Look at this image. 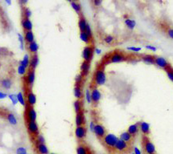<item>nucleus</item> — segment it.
<instances>
[{"label": "nucleus", "mask_w": 173, "mask_h": 154, "mask_svg": "<svg viewBox=\"0 0 173 154\" xmlns=\"http://www.w3.org/2000/svg\"><path fill=\"white\" fill-rule=\"evenodd\" d=\"M106 80H107V77H106L104 68L101 67V68H97L96 70L94 76H93V81H94L95 86L99 87L104 85L106 83Z\"/></svg>", "instance_id": "1"}, {"label": "nucleus", "mask_w": 173, "mask_h": 154, "mask_svg": "<svg viewBox=\"0 0 173 154\" xmlns=\"http://www.w3.org/2000/svg\"><path fill=\"white\" fill-rule=\"evenodd\" d=\"M142 146L145 154H155L156 149H155V145L153 142L150 141V139L148 136H143L142 138Z\"/></svg>", "instance_id": "2"}, {"label": "nucleus", "mask_w": 173, "mask_h": 154, "mask_svg": "<svg viewBox=\"0 0 173 154\" xmlns=\"http://www.w3.org/2000/svg\"><path fill=\"white\" fill-rule=\"evenodd\" d=\"M119 137L113 133H107L104 138L101 140L105 147L109 149H114L117 141H119Z\"/></svg>", "instance_id": "3"}, {"label": "nucleus", "mask_w": 173, "mask_h": 154, "mask_svg": "<svg viewBox=\"0 0 173 154\" xmlns=\"http://www.w3.org/2000/svg\"><path fill=\"white\" fill-rule=\"evenodd\" d=\"M127 59V56L121 51H114L113 53L109 56L108 58V63L109 64H119L125 62Z\"/></svg>", "instance_id": "4"}, {"label": "nucleus", "mask_w": 173, "mask_h": 154, "mask_svg": "<svg viewBox=\"0 0 173 154\" xmlns=\"http://www.w3.org/2000/svg\"><path fill=\"white\" fill-rule=\"evenodd\" d=\"M94 47L92 45H86L82 51V59L84 61L86 62H91V60L93 58V54H94Z\"/></svg>", "instance_id": "5"}, {"label": "nucleus", "mask_w": 173, "mask_h": 154, "mask_svg": "<svg viewBox=\"0 0 173 154\" xmlns=\"http://www.w3.org/2000/svg\"><path fill=\"white\" fill-rule=\"evenodd\" d=\"M27 130L32 136H37L40 133V127L36 121H27Z\"/></svg>", "instance_id": "6"}, {"label": "nucleus", "mask_w": 173, "mask_h": 154, "mask_svg": "<svg viewBox=\"0 0 173 154\" xmlns=\"http://www.w3.org/2000/svg\"><path fill=\"white\" fill-rule=\"evenodd\" d=\"M93 133L95 134V136L98 139L102 140L104 138V136L107 134V131H106V128L103 124H101L100 123H97V124H96L94 130H93Z\"/></svg>", "instance_id": "7"}, {"label": "nucleus", "mask_w": 173, "mask_h": 154, "mask_svg": "<svg viewBox=\"0 0 173 154\" xmlns=\"http://www.w3.org/2000/svg\"><path fill=\"white\" fill-rule=\"evenodd\" d=\"M129 148H130V145L128 143L123 141L121 139H119V141H117V144L114 147V150L117 153H123L127 152L129 150Z\"/></svg>", "instance_id": "8"}, {"label": "nucleus", "mask_w": 173, "mask_h": 154, "mask_svg": "<svg viewBox=\"0 0 173 154\" xmlns=\"http://www.w3.org/2000/svg\"><path fill=\"white\" fill-rule=\"evenodd\" d=\"M74 134L76 138L78 141H83L87 135V129L85 125L82 126H76L75 131H74Z\"/></svg>", "instance_id": "9"}, {"label": "nucleus", "mask_w": 173, "mask_h": 154, "mask_svg": "<svg viewBox=\"0 0 173 154\" xmlns=\"http://www.w3.org/2000/svg\"><path fill=\"white\" fill-rule=\"evenodd\" d=\"M25 97H26V101H27V106L34 107L36 104V95L33 92V91L32 89H28V91H27V93H26V96Z\"/></svg>", "instance_id": "10"}, {"label": "nucleus", "mask_w": 173, "mask_h": 154, "mask_svg": "<svg viewBox=\"0 0 173 154\" xmlns=\"http://www.w3.org/2000/svg\"><path fill=\"white\" fill-rule=\"evenodd\" d=\"M25 116L27 119V121H36L37 113L34 107L27 106L25 112Z\"/></svg>", "instance_id": "11"}, {"label": "nucleus", "mask_w": 173, "mask_h": 154, "mask_svg": "<svg viewBox=\"0 0 173 154\" xmlns=\"http://www.w3.org/2000/svg\"><path fill=\"white\" fill-rule=\"evenodd\" d=\"M155 65L159 68H161L163 70H165L167 68H168L171 64L167 59L162 57V56H155Z\"/></svg>", "instance_id": "12"}, {"label": "nucleus", "mask_w": 173, "mask_h": 154, "mask_svg": "<svg viewBox=\"0 0 173 154\" xmlns=\"http://www.w3.org/2000/svg\"><path fill=\"white\" fill-rule=\"evenodd\" d=\"M91 98L92 104H93L94 105L99 104L101 99V93L97 87H94L91 89Z\"/></svg>", "instance_id": "13"}, {"label": "nucleus", "mask_w": 173, "mask_h": 154, "mask_svg": "<svg viewBox=\"0 0 173 154\" xmlns=\"http://www.w3.org/2000/svg\"><path fill=\"white\" fill-rule=\"evenodd\" d=\"M26 80L27 84L30 88H32L34 85V83L36 80V70H32V69H28L27 75H26Z\"/></svg>", "instance_id": "14"}, {"label": "nucleus", "mask_w": 173, "mask_h": 154, "mask_svg": "<svg viewBox=\"0 0 173 154\" xmlns=\"http://www.w3.org/2000/svg\"><path fill=\"white\" fill-rule=\"evenodd\" d=\"M13 86V81L12 80L7 77V78H3L0 80V88L4 89V90H10Z\"/></svg>", "instance_id": "15"}, {"label": "nucleus", "mask_w": 173, "mask_h": 154, "mask_svg": "<svg viewBox=\"0 0 173 154\" xmlns=\"http://www.w3.org/2000/svg\"><path fill=\"white\" fill-rule=\"evenodd\" d=\"M73 95L76 98V100H82L83 98V89L82 84H75L73 87Z\"/></svg>", "instance_id": "16"}, {"label": "nucleus", "mask_w": 173, "mask_h": 154, "mask_svg": "<svg viewBox=\"0 0 173 154\" xmlns=\"http://www.w3.org/2000/svg\"><path fill=\"white\" fill-rule=\"evenodd\" d=\"M139 130L143 136H148L150 133V124L145 121H140L139 122Z\"/></svg>", "instance_id": "17"}, {"label": "nucleus", "mask_w": 173, "mask_h": 154, "mask_svg": "<svg viewBox=\"0 0 173 154\" xmlns=\"http://www.w3.org/2000/svg\"><path fill=\"white\" fill-rule=\"evenodd\" d=\"M86 124V116H85V113L82 111L79 113L76 114L75 116V124L76 126H82L85 125Z\"/></svg>", "instance_id": "18"}, {"label": "nucleus", "mask_w": 173, "mask_h": 154, "mask_svg": "<svg viewBox=\"0 0 173 154\" xmlns=\"http://www.w3.org/2000/svg\"><path fill=\"white\" fill-rule=\"evenodd\" d=\"M21 25H22V27L24 30V32L32 31V29H33V24H32V21L30 20V18L23 17L22 21H21Z\"/></svg>", "instance_id": "19"}, {"label": "nucleus", "mask_w": 173, "mask_h": 154, "mask_svg": "<svg viewBox=\"0 0 173 154\" xmlns=\"http://www.w3.org/2000/svg\"><path fill=\"white\" fill-rule=\"evenodd\" d=\"M140 59L144 64L148 65H155V55L150 54L143 55Z\"/></svg>", "instance_id": "20"}, {"label": "nucleus", "mask_w": 173, "mask_h": 154, "mask_svg": "<svg viewBox=\"0 0 173 154\" xmlns=\"http://www.w3.org/2000/svg\"><path fill=\"white\" fill-rule=\"evenodd\" d=\"M5 117L6 120H7V122L9 123L12 126H15L18 124V119L15 116V114L12 113H7L5 114Z\"/></svg>", "instance_id": "21"}, {"label": "nucleus", "mask_w": 173, "mask_h": 154, "mask_svg": "<svg viewBox=\"0 0 173 154\" xmlns=\"http://www.w3.org/2000/svg\"><path fill=\"white\" fill-rule=\"evenodd\" d=\"M139 131H140L139 130V122H137L135 124H131L127 128V132L133 137L138 135V133H139Z\"/></svg>", "instance_id": "22"}, {"label": "nucleus", "mask_w": 173, "mask_h": 154, "mask_svg": "<svg viewBox=\"0 0 173 154\" xmlns=\"http://www.w3.org/2000/svg\"><path fill=\"white\" fill-rule=\"evenodd\" d=\"M80 70H81V73L84 76H87L90 70V63L86 62V61H83L80 66Z\"/></svg>", "instance_id": "23"}, {"label": "nucleus", "mask_w": 173, "mask_h": 154, "mask_svg": "<svg viewBox=\"0 0 173 154\" xmlns=\"http://www.w3.org/2000/svg\"><path fill=\"white\" fill-rule=\"evenodd\" d=\"M40 64V59L37 54L32 55L31 59H30V65H29V68L32 69V70H36L38 65Z\"/></svg>", "instance_id": "24"}, {"label": "nucleus", "mask_w": 173, "mask_h": 154, "mask_svg": "<svg viewBox=\"0 0 173 154\" xmlns=\"http://www.w3.org/2000/svg\"><path fill=\"white\" fill-rule=\"evenodd\" d=\"M36 150L38 154H49V149L46 144H36Z\"/></svg>", "instance_id": "25"}, {"label": "nucleus", "mask_w": 173, "mask_h": 154, "mask_svg": "<svg viewBox=\"0 0 173 154\" xmlns=\"http://www.w3.org/2000/svg\"><path fill=\"white\" fill-rule=\"evenodd\" d=\"M27 48L28 51L31 53L32 55H36L37 54V52H38V51H39V48H40V47H39V44L37 43L36 41H34V42H32L31 43H28L27 44Z\"/></svg>", "instance_id": "26"}, {"label": "nucleus", "mask_w": 173, "mask_h": 154, "mask_svg": "<svg viewBox=\"0 0 173 154\" xmlns=\"http://www.w3.org/2000/svg\"><path fill=\"white\" fill-rule=\"evenodd\" d=\"M77 154H91L89 149L84 144H80L76 149Z\"/></svg>", "instance_id": "27"}, {"label": "nucleus", "mask_w": 173, "mask_h": 154, "mask_svg": "<svg viewBox=\"0 0 173 154\" xmlns=\"http://www.w3.org/2000/svg\"><path fill=\"white\" fill-rule=\"evenodd\" d=\"M24 41L25 43L28 44V43H31L32 42L35 41V36H34V33L32 31H28V32H24Z\"/></svg>", "instance_id": "28"}, {"label": "nucleus", "mask_w": 173, "mask_h": 154, "mask_svg": "<svg viewBox=\"0 0 173 154\" xmlns=\"http://www.w3.org/2000/svg\"><path fill=\"white\" fill-rule=\"evenodd\" d=\"M119 139H121V140H123V141H125V142H127L128 144H130V143H131V141H132L133 136H131L127 131H125L120 134Z\"/></svg>", "instance_id": "29"}, {"label": "nucleus", "mask_w": 173, "mask_h": 154, "mask_svg": "<svg viewBox=\"0 0 173 154\" xmlns=\"http://www.w3.org/2000/svg\"><path fill=\"white\" fill-rule=\"evenodd\" d=\"M87 24H88V23H87L86 19L84 18L83 16H81V17L79 18V21H78V27H79L80 32H86Z\"/></svg>", "instance_id": "30"}, {"label": "nucleus", "mask_w": 173, "mask_h": 154, "mask_svg": "<svg viewBox=\"0 0 173 154\" xmlns=\"http://www.w3.org/2000/svg\"><path fill=\"white\" fill-rule=\"evenodd\" d=\"M73 109L76 114L79 113L83 111V105H82V100H76L73 102Z\"/></svg>", "instance_id": "31"}, {"label": "nucleus", "mask_w": 173, "mask_h": 154, "mask_svg": "<svg viewBox=\"0 0 173 154\" xmlns=\"http://www.w3.org/2000/svg\"><path fill=\"white\" fill-rule=\"evenodd\" d=\"M80 36V39H81V40H82L83 43H85L87 45H89L92 39L87 35L86 32H80V36Z\"/></svg>", "instance_id": "32"}, {"label": "nucleus", "mask_w": 173, "mask_h": 154, "mask_svg": "<svg viewBox=\"0 0 173 154\" xmlns=\"http://www.w3.org/2000/svg\"><path fill=\"white\" fill-rule=\"evenodd\" d=\"M17 95V99H18V102L21 104L23 107H27V101H26V97L24 96L23 93L22 91H19Z\"/></svg>", "instance_id": "33"}, {"label": "nucleus", "mask_w": 173, "mask_h": 154, "mask_svg": "<svg viewBox=\"0 0 173 154\" xmlns=\"http://www.w3.org/2000/svg\"><path fill=\"white\" fill-rule=\"evenodd\" d=\"M30 59H31L30 55L28 54H25L23 55V58L22 59V60L19 61V64L28 68H29V65H30Z\"/></svg>", "instance_id": "34"}, {"label": "nucleus", "mask_w": 173, "mask_h": 154, "mask_svg": "<svg viewBox=\"0 0 173 154\" xmlns=\"http://www.w3.org/2000/svg\"><path fill=\"white\" fill-rule=\"evenodd\" d=\"M124 23H125V25L127 27L128 29H130V30H134L135 26H136V22L131 18H126Z\"/></svg>", "instance_id": "35"}, {"label": "nucleus", "mask_w": 173, "mask_h": 154, "mask_svg": "<svg viewBox=\"0 0 173 154\" xmlns=\"http://www.w3.org/2000/svg\"><path fill=\"white\" fill-rule=\"evenodd\" d=\"M71 3V7L73 8L76 12L78 14H81V12H82V5L80 4L79 3H78L76 0L75 1H73V2H72V3Z\"/></svg>", "instance_id": "36"}, {"label": "nucleus", "mask_w": 173, "mask_h": 154, "mask_svg": "<svg viewBox=\"0 0 173 154\" xmlns=\"http://www.w3.org/2000/svg\"><path fill=\"white\" fill-rule=\"evenodd\" d=\"M27 68L26 67H24L23 65L19 64L18 68H17V73L20 76H24L25 75H27Z\"/></svg>", "instance_id": "37"}, {"label": "nucleus", "mask_w": 173, "mask_h": 154, "mask_svg": "<svg viewBox=\"0 0 173 154\" xmlns=\"http://www.w3.org/2000/svg\"><path fill=\"white\" fill-rule=\"evenodd\" d=\"M85 100L89 104H92L91 90H89V88H86L85 91Z\"/></svg>", "instance_id": "38"}, {"label": "nucleus", "mask_w": 173, "mask_h": 154, "mask_svg": "<svg viewBox=\"0 0 173 154\" xmlns=\"http://www.w3.org/2000/svg\"><path fill=\"white\" fill-rule=\"evenodd\" d=\"M164 72H166L169 80L172 82H173V68L172 67V65H170L168 68H166V69L164 70Z\"/></svg>", "instance_id": "39"}, {"label": "nucleus", "mask_w": 173, "mask_h": 154, "mask_svg": "<svg viewBox=\"0 0 173 154\" xmlns=\"http://www.w3.org/2000/svg\"><path fill=\"white\" fill-rule=\"evenodd\" d=\"M17 36H18V40L19 42V48H20V50L21 51H23L24 50V43H25V41H24V37H23L20 33H18Z\"/></svg>", "instance_id": "40"}, {"label": "nucleus", "mask_w": 173, "mask_h": 154, "mask_svg": "<svg viewBox=\"0 0 173 154\" xmlns=\"http://www.w3.org/2000/svg\"><path fill=\"white\" fill-rule=\"evenodd\" d=\"M8 98L9 100L11 101V103L13 105H16L18 104V99H17V95L16 94H14V93H10L8 94Z\"/></svg>", "instance_id": "41"}, {"label": "nucleus", "mask_w": 173, "mask_h": 154, "mask_svg": "<svg viewBox=\"0 0 173 154\" xmlns=\"http://www.w3.org/2000/svg\"><path fill=\"white\" fill-rule=\"evenodd\" d=\"M103 40H104V42H105L106 44H111V43H114V37L113 36H111V35H107V36H105L104 37Z\"/></svg>", "instance_id": "42"}, {"label": "nucleus", "mask_w": 173, "mask_h": 154, "mask_svg": "<svg viewBox=\"0 0 173 154\" xmlns=\"http://www.w3.org/2000/svg\"><path fill=\"white\" fill-rule=\"evenodd\" d=\"M84 76L82 75V73H79L78 74L76 77H75V84H82V82L84 80Z\"/></svg>", "instance_id": "43"}, {"label": "nucleus", "mask_w": 173, "mask_h": 154, "mask_svg": "<svg viewBox=\"0 0 173 154\" xmlns=\"http://www.w3.org/2000/svg\"><path fill=\"white\" fill-rule=\"evenodd\" d=\"M15 154H27V150L23 146H19L15 150Z\"/></svg>", "instance_id": "44"}, {"label": "nucleus", "mask_w": 173, "mask_h": 154, "mask_svg": "<svg viewBox=\"0 0 173 154\" xmlns=\"http://www.w3.org/2000/svg\"><path fill=\"white\" fill-rule=\"evenodd\" d=\"M36 144H45V138L43 135L39 134L36 136Z\"/></svg>", "instance_id": "45"}, {"label": "nucleus", "mask_w": 173, "mask_h": 154, "mask_svg": "<svg viewBox=\"0 0 173 154\" xmlns=\"http://www.w3.org/2000/svg\"><path fill=\"white\" fill-rule=\"evenodd\" d=\"M127 50L132 51V52H139L142 51V47H135V46H131V47H127Z\"/></svg>", "instance_id": "46"}, {"label": "nucleus", "mask_w": 173, "mask_h": 154, "mask_svg": "<svg viewBox=\"0 0 173 154\" xmlns=\"http://www.w3.org/2000/svg\"><path fill=\"white\" fill-rule=\"evenodd\" d=\"M32 11H31V10L29 9L28 7H24V9H23V15H24V17L25 18H31V16H32Z\"/></svg>", "instance_id": "47"}, {"label": "nucleus", "mask_w": 173, "mask_h": 154, "mask_svg": "<svg viewBox=\"0 0 173 154\" xmlns=\"http://www.w3.org/2000/svg\"><path fill=\"white\" fill-rule=\"evenodd\" d=\"M86 34L89 36L90 37V38H93V32H92V29H91V27H90V25L88 23L86 26Z\"/></svg>", "instance_id": "48"}, {"label": "nucleus", "mask_w": 173, "mask_h": 154, "mask_svg": "<svg viewBox=\"0 0 173 154\" xmlns=\"http://www.w3.org/2000/svg\"><path fill=\"white\" fill-rule=\"evenodd\" d=\"M145 48L146 50L151 51H157V47L153 45H145Z\"/></svg>", "instance_id": "49"}, {"label": "nucleus", "mask_w": 173, "mask_h": 154, "mask_svg": "<svg viewBox=\"0 0 173 154\" xmlns=\"http://www.w3.org/2000/svg\"><path fill=\"white\" fill-rule=\"evenodd\" d=\"M167 35L170 39H173V28H168L167 30Z\"/></svg>", "instance_id": "50"}, {"label": "nucleus", "mask_w": 173, "mask_h": 154, "mask_svg": "<svg viewBox=\"0 0 173 154\" xmlns=\"http://www.w3.org/2000/svg\"><path fill=\"white\" fill-rule=\"evenodd\" d=\"M102 2H103V0H93V5H94L95 7H100L101 5L102 4Z\"/></svg>", "instance_id": "51"}, {"label": "nucleus", "mask_w": 173, "mask_h": 154, "mask_svg": "<svg viewBox=\"0 0 173 154\" xmlns=\"http://www.w3.org/2000/svg\"><path fill=\"white\" fill-rule=\"evenodd\" d=\"M96 125V123L93 121V120H92L89 122V130L92 132H93V130H94V128H95Z\"/></svg>", "instance_id": "52"}, {"label": "nucleus", "mask_w": 173, "mask_h": 154, "mask_svg": "<svg viewBox=\"0 0 173 154\" xmlns=\"http://www.w3.org/2000/svg\"><path fill=\"white\" fill-rule=\"evenodd\" d=\"M7 97H8V94L4 92V91H0V100H4Z\"/></svg>", "instance_id": "53"}, {"label": "nucleus", "mask_w": 173, "mask_h": 154, "mask_svg": "<svg viewBox=\"0 0 173 154\" xmlns=\"http://www.w3.org/2000/svg\"><path fill=\"white\" fill-rule=\"evenodd\" d=\"M8 53L7 50L4 48V47H0V55H6Z\"/></svg>", "instance_id": "54"}, {"label": "nucleus", "mask_w": 173, "mask_h": 154, "mask_svg": "<svg viewBox=\"0 0 173 154\" xmlns=\"http://www.w3.org/2000/svg\"><path fill=\"white\" fill-rule=\"evenodd\" d=\"M133 151H134V154H142L141 150L139 149L138 147H134Z\"/></svg>", "instance_id": "55"}, {"label": "nucleus", "mask_w": 173, "mask_h": 154, "mask_svg": "<svg viewBox=\"0 0 173 154\" xmlns=\"http://www.w3.org/2000/svg\"><path fill=\"white\" fill-rule=\"evenodd\" d=\"M101 48H98V47H96L94 49V53H96L97 55H101Z\"/></svg>", "instance_id": "56"}, {"label": "nucleus", "mask_w": 173, "mask_h": 154, "mask_svg": "<svg viewBox=\"0 0 173 154\" xmlns=\"http://www.w3.org/2000/svg\"><path fill=\"white\" fill-rule=\"evenodd\" d=\"M19 3L21 5H26L28 3V0H19Z\"/></svg>", "instance_id": "57"}, {"label": "nucleus", "mask_w": 173, "mask_h": 154, "mask_svg": "<svg viewBox=\"0 0 173 154\" xmlns=\"http://www.w3.org/2000/svg\"><path fill=\"white\" fill-rule=\"evenodd\" d=\"M6 3L8 5V6H11V0H5Z\"/></svg>", "instance_id": "58"}, {"label": "nucleus", "mask_w": 173, "mask_h": 154, "mask_svg": "<svg viewBox=\"0 0 173 154\" xmlns=\"http://www.w3.org/2000/svg\"><path fill=\"white\" fill-rule=\"evenodd\" d=\"M68 2H69V3H72V2H73V1H75V0H67Z\"/></svg>", "instance_id": "59"}, {"label": "nucleus", "mask_w": 173, "mask_h": 154, "mask_svg": "<svg viewBox=\"0 0 173 154\" xmlns=\"http://www.w3.org/2000/svg\"><path fill=\"white\" fill-rule=\"evenodd\" d=\"M49 154H56V153H49Z\"/></svg>", "instance_id": "60"}]
</instances>
